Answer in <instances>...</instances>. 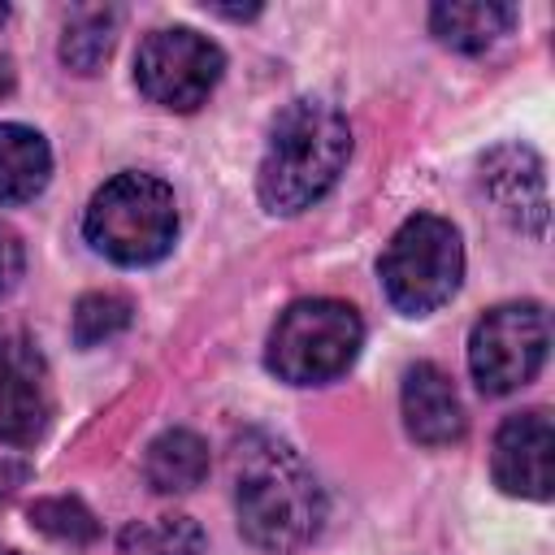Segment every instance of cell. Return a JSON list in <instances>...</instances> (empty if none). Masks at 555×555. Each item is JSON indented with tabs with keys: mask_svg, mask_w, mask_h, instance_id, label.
Instances as JSON below:
<instances>
[{
	"mask_svg": "<svg viewBox=\"0 0 555 555\" xmlns=\"http://www.w3.org/2000/svg\"><path fill=\"white\" fill-rule=\"evenodd\" d=\"M234 512L251 546L295 551L321 533L325 494L291 442L247 434L234 447Z\"/></svg>",
	"mask_w": 555,
	"mask_h": 555,
	"instance_id": "cell-1",
	"label": "cell"
},
{
	"mask_svg": "<svg viewBox=\"0 0 555 555\" xmlns=\"http://www.w3.org/2000/svg\"><path fill=\"white\" fill-rule=\"evenodd\" d=\"M347 156H351L347 117L317 95L291 100L269 126V143L256 173L260 204L282 217L312 208L321 195L334 191V182L347 169Z\"/></svg>",
	"mask_w": 555,
	"mask_h": 555,
	"instance_id": "cell-2",
	"label": "cell"
},
{
	"mask_svg": "<svg viewBox=\"0 0 555 555\" xmlns=\"http://www.w3.org/2000/svg\"><path fill=\"white\" fill-rule=\"evenodd\" d=\"M82 234L100 256L126 269L165 260L178 238V204L169 182L139 169L108 178L87 204Z\"/></svg>",
	"mask_w": 555,
	"mask_h": 555,
	"instance_id": "cell-3",
	"label": "cell"
},
{
	"mask_svg": "<svg viewBox=\"0 0 555 555\" xmlns=\"http://www.w3.org/2000/svg\"><path fill=\"white\" fill-rule=\"evenodd\" d=\"M364 343V325L343 299H299L291 304L264 343V364L291 386H321L343 377Z\"/></svg>",
	"mask_w": 555,
	"mask_h": 555,
	"instance_id": "cell-4",
	"label": "cell"
},
{
	"mask_svg": "<svg viewBox=\"0 0 555 555\" xmlns=\"http://www.w3.org/2000/svg\"><path fill=\"white\" fill-rule=\"evenodd\" d=\"M382 291L386 299L403 312V317H425L434 308H442L464 278V243L460 230L447 217L434 212H416L408 217L395 238L386 243L382 260Z\"/></svg>",
	"mask_w": 555,
	"mask_h": 555,
	"instance_id": "cell-5",
	"label": "cell"
},
{
	"mask_svg": "<svg viewBox=\"0 0 555 555\" xmlns=\"http://www.w3.org/2000/svg\"><path fill=\"white\" fill-rule=\"evenodd\" d=\"M551 347L546 308L533 299L490 308L468 334V373L481 395H512L538 377Z\"/></svg>",
	"mask_w": 555,
	"mask_h": 555,
	"instance_id": "cell-6",
	"label": "cell"
},
{
	"mask_svg": "<svg viewBox=\"0 0 555 555\" xmlns=\"http://www.w3.org/2000/svg\"><path fill=\"white\" fill-rule=\"evenodd\" d=\"M225 69V52L191 30V26H160L152 35H143L139 52H134V82L139 91L173 113H191L199 108L212 87L221 82Z\"/></svg>",
	"mask_w": 555,
	"mask_h": 555,
	"instance_id": "cell-7",
	"label": "cell"
},
{
	"mask_svg": "<svg viewBox=\"0 0 555 555\" xmlns=\"http://www.w3.org/2000/svg\"><path fill=\"white\" fill-rule=\"evenodd\" d=\"M551 451H555V429L542 408L516 412L499 425L490 468L494 486L516 499H551Z\"/></svg>",
	"mask_w": 555,
	"mask_h": 555,
	"instance_id": "cell-8",
	"label": "cell"
},
{
	"mask_svg": "<svg viewBox=\"0 0 555 555\" xmlns=\"http://www.w3.org/2000/svg\"><path fill=\"white\" fill-rule=\"evenodd\" d=\"M481 182H486V195L499 204V212H507L520 230L542 238V230H546V173H542V160L533 147H525V143L494 147L481 160Z\"/></svg>",
	"mask_w": 555,
	"mask_h": 555,
	"instance_id": "cell-9",
	"label": "cell"
},
{
	"mask_svg": "<svg viewBox=\"0 0 555 555\" xmlns=\"http://www.w3.org/2000/svg\"><path fill=\"white\" fill-rule=\"evenodd\" d=\"M399 403H403V425L421 447H451L468 429V416H464V403H460L451 377L429 360H421L403 373Z\"/></svg>",
	"mask_w": 555,
	"mask_h": 555,
	"instance_id": "cell-10",
	"label": "cell"
},
{
	"mask_svg": "<svg viewBox=\"0 0 555 555\" xmlns=\"http://www.w3.org/2000/svg\"><path fill=\"white\" fill-rule=\"evenodd\" d=\"M516 26V4H490V0H451L429 9V30L442 48L455 52H486Z\"/></svg>",
	"mask_w": 555,
	"mask_h": 555,
	"instance_id": "cell-11",
	"label": "cell"
},
{
	"mask_svg": "<svg viewBox=\"0 0 555 555\" xmlns=\"http://www.w3.org/2000/svg\"><path fill=\"white\" fill-rule=\"evenodd\" d=\"M52 178V152L39 130L22 121H0V204L35 199Z\"/></svg>",
	"mask_w": 555,
	"mask_h": 555,
	"instance_id": "cell-12",
	"label": "cell"
},
{
	"mask_svg": "<svg viewBox=\"0 0 555 555\" xmlns=\"http://www.w3.org/2000/svg\"><path fill=\"white\" fill-rule=\"evenodd\" d=\"M48 429V399L30 364L0 356V442L30 447Z\"/></svg>",
	"mask_w": 555,
	"mask_h": 555,
	"instance_id": "cell-13",
	"label": "cell"
},
{
	"mask_svg": "<svg viewBox=\"0 0 555 555\" xmlns=\"http://www.w3.org/2000/svg\"><path fill=\"white\" fill-rule=\"evenodd\" d=\"M143 477L160 494L195 490L208 477V442L195 429H165L143 455Z\"/></svg>",
	"mask_w": 555,
	"mask_h": 555,
	"instance_id": "cell-14",
	"label": "cell"
},
{
	"mask_svg": "<svg viewBox=\"0 0 555 555\" xmlns=\"http://www.w3.org/2000/svg\"><path fill=\"white\" fill-rule=\"evenodd\" d=\"M117 39V9H74L61 35V61L74 74H95Z\"/></svg>",
	"mask_w": 555,
	"mask_h": 555,
	"instance_id": "cell-15",
	"label": "cell"
},
{
	"mask_svg": "<svg viewBox=\"0 0 555 555\" xmlns=\"http://www.w3.org/2000/svg\"><path fill=\"white\" fill-rule=\"evenodd\" d=\"M121 555H204V529L191 516L130 520L117 533Z\"/></svg>",
	"mask_w": 555,
	"mask_h": 555,
	"instance_id": "cell-16",
	"label": "cell"
},
{
	"mask_svg": "<svg viewBox=\"0 0 555 555\" xmlns=\"http://www.w3.org/2000/svg\"><path fill=\"white\" fill-rule=\"evenodd\" d=\"M130 299L113 295V291H91L74 304V343L78 347H100L108 338H117L130 325Z\"/></svg>",
	"mask_w": 555,
	"mask_h": 555,
	"instance_id": "cell-17",
	"label": "cell"
},
{
	"mask_svg": "<svg viewBox=\"0 0 555 555\" xmlns=\"http://www.w3.org/2000/svg\"><path fill=\"white\" fill-rule=\"evenodd\" d=\"M30 525L56 542H69V546H87L100 538V525L91 516V507L74 494H56V499H39L30 503Z\"/></svg>",
	"mask_w": 555,
	"mask_h": 555,
	"instance_id": "cell-18",
	"label": "cell"
},
{
	"mask_svg": "<svg viewBox=\"0 0 555 555\" xmlns=\"http://www.w3.org/2000/svg\"><path fill=\"white\" fill-rule=\"evenodd\" d=\"M22 273H26V247H22L17 230L0 221V299L22 282Z\"/></svg>",
	"mask_w": 555,
	"mask_h": 555,
	"instance_id": "cell-19",
	"label": "cell"
},
{
	"mask_svg": "<svg viewBox=\"0 0 555 555\" xmlns=\"http://www.w3.org/2000/svg\"><path fill=\"white\" fill-rule=\"evenodd\" d=\"M26 477V468H17V464H0V499L13 490V481H22Z\"/></svg>",
	"mask_w": 555,
	"mask_h": 555,
	"instance_id": "cell-20",
	"label": "cell"
},
{
	"mask_svg": "<svg viewBox=\"0 0 555 555\" xmlns=\"http://www.w3.org/2000/svg\"><path fill=\"white\" fill-rule=\"evenodd\" d=\"M4 17H9V4H0V26H4Z\"/></svg>",
	"mask_w": 555,
	"mask_h": 555,
	"instance_id": "cell-21",
	"label": "cell"
},
{
	"mask_svg": "<svg viewBox=\"0 0 555 555\" xmlns=\"http://www.w3.org/2000/svg\"><path fill=\"white\" fill-rule=\"evenodd\" d=\"M0 555H22V551H13V546H0Z\"/></svg>",
	"mask_w": 555,
	"mask_h": 555,
	"instance_id": "cell-22",
	"label": "cell"
}]
</instances>
